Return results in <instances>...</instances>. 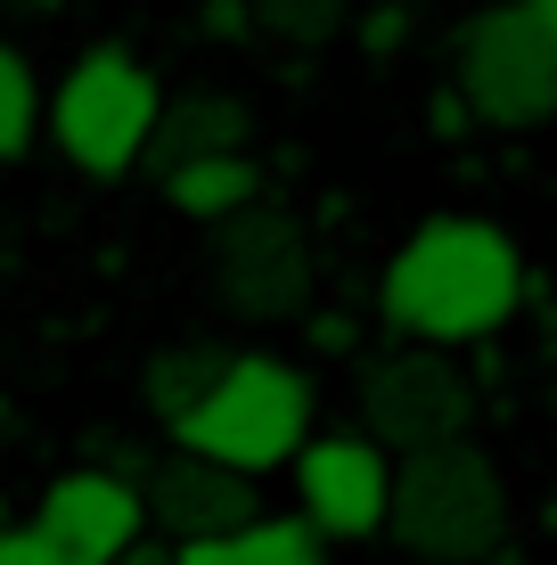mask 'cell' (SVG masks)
<instances>
[{
	"instance_id": "obj_23",
	"label": "cell",
	"mask_w": 557,
	"mask_h": 565,
	"mask_svg": "<svg viewBox=\"0 0 557 565\" xmlns=\"http://www.w3.org/2000/svg\"><path fill=\"white\" fill-rule=\"evenodd\" d=\"M312 344H329V353H344V344H353V320H336V311H329V320H312Z\"/></svg>"
},
{
	"instance_id": "obj_17",
	"label": "cell",
	"mask_w": 557,
	"mask_h": 565,
	"mask_svg": "<svg viewBox=\"0 0 557 565\" xmlns=\"http://www.w3.org/2000/svg\"><path fill=\"white\" fill-rule=\"evenodd\" d=\"M0 565H83V557H74L50 524H17V533H0Z\"/></svg>"
},
{
	"instance_id": "obj_2",
	"label": "cell",
	"mask_w": 557,
	"mask_h": 565,
	"mask_svg": "<svg viewBox=\"0 0 557 565\" xmlns=\"http://www.w3.org/2000/svg\"><path fill=\"white\" fill-rule=\"evenodd\" d=\"M386 541L418 565H475L508 541V483L501 467L459 443H427L401 451L394 467V509H386Z\"/></svg>"
},
{
	"instance_id": "obj_6",
	"label": "cell",
	"mask_w": 557,
	"mask_h": 565,
	"mask_svg": "<svg viewBox=\"0 0 557 565\" xmlns=\"http://www.w3.org/2000/svg\"><path fill=\"white\" fill-rule=\"evenodd\" d=\"M205 279L214 296L255 328H279V320H303L312 311V238L287 205H238L229 222H214L205 238Z\"/></svg>"
},
{
	"instance_id": "obj_4",
	"label": "cell",
	"mask_w": 557,
	"mask_h": 565,
	"mask_svg": "<svg viewBox=\"0 0 557 565\" xmlns=\"http://www.w3.org/2000/svg\"><path fill=\"white\" fill-rule=\"evenodd\" d=\"M451 83L468 90L475 124L492 131H533L557 115V33L542 25L533 0H501V9H475L459 25V57Z\"/></svg>"
},
{
	"instance_id": "obj_16",
	"label": "cell",
	"mask_w": 557,
	"mask_h": 565,
	"mask_svg": "<svg viewBox=\"0 0 557 565\" xmlns=\"http://www.w3.org/2000/svg\"><path fill=\"white\" fill-rule=\"evenodd\" d=\"M263 33L287 50H329L344 25H353V0H255Z\"/></svg>"
},
{
	"instance_id": "obj_22",
	"label": "cell",
	"mask_w": 557,
	"mask_h": 565,
	"mask_svg": "<svg viewBox=\"0 0 557 565\" xmlns=\"http://www.w3.org/2000/svg\"><path fill=\"white\" fill-rule=\"evenodd\" d=\"M361 42H369V50H394V42H401V9H369V17H361Z\"/></svg>"
},
{
	"instance_id": "obj_18",
	"label": "cell",
	"mask_w": 557,
	"mask_h": 565,
	"mask_svg": "<svg viewBox=\"0 0 557 565\" xmlns=\"http://www.w3.org/2000/svg\"><path fill=\"white\" fill-rule=\"evenodd\" d=\"M263 17H255V0H197V33L205 42H246Z\"/></svg>"
},
{
	"instance_id": "obj_7",
	"label": "cell",
	"mask_w": 557,
	"mask_h": 565,
	"mask_svg": "<svg viewBox=\"0 0 557 565\" xmlns=\"http://www.w3.org/2000/svg\"><path fill=\"white\" fill-rule=\"evenodd\" d=\"M353 411L386 451H427V443H459L475 418V385L459 377L451 344H418L410 353H377L361 361V385H353Z\"/></svg>"
},
{
	"instance_id": "obj_8",
	"label": "cell",
	"mask_w": 557,
	"mask_h": 565,
	"mask_svg": "<svg viewBox=\"0 0 557 565\" xmlns=\"http://www.w3.org/2000/svg\"><path fill=\"white\" fill-rule=\"evenodd\" d=\"M296 500H303V516H312L329 541L386 533V509H394L386 443H377L369 426H361V435H312L296 451Z\"/></svg>"
},
{
	"instance_id": "obj_12",
	"label": "cell",
	"mask_w": 557,
	"mask_h": 565,
	"mask_svg": "<svg viewBox=\"0 0 557 565\" xmlns=\"http://www.w3.org/2000/svg\"><path fill=\"white\" fill-rule=\"evenodd\" d=\"M229 361H238V353H229V344H205V337L157 344V353L140 361V402H148V418L181 435V426L214 402V385L229 377Z\"/></svg>"
},
{
	"instance_id": "obj_15",
	"label": "cell",
	"mask_w": 557,
	"mask_h": 565,
	"mask_svg": "<svg viewBox=\"0 0 557 565\" xmlns=\"http://www.w3.org/2000/svg\"><path fill=\"white\" fill-rule=\"evenodd\" d=\"M238 565H329V533L312 516H255L238 533Z\"/></svg>"
},
{
	"instance_id": "obj_21",
	"label": "cell",
	"mask_w": 557,
	"mask_h": 565,
	"mask_svg": "<svg viewBox=\"0 0 557 565\" xmlns=\"http://www.w3.org/2000/svg\"><path fill=\"white\" fill-rule=\"evenodd\" d=\"M115 565H181V541H172V533H164V541H148V533H140Z\"/></svg>"
},
{
	"instance_id": "obj_3",
	"label": "cell",
	"mask_w": 557,
	"mask_h": 565,
	"mask_svg": "<svg viewBox=\"0 0 557 565\" xmlns=\"http://www.w3.org/2000/svg\"><path fill=\"white\" fill-rule=\"evenodd\" d=\"M157 115H164V83L140 66L131 50H83L66 74H57V99H50V131L57 156L90 181H124L131 164H148V140H157Z\"/></svg>"
},
{
	"instance_id": "obj_19",
	"label": "cell",
	"mask_w": 557,
	"mask_h": 565,
	"mask_svg": "<svg viewBox=\"0 0 557 565\" xmlns=\"http://www.w3.org/2000/svg\"><path fill=\"white\" fill-rule=\"evenodd\" d=\"M427 124H435V131H443V140H459V131H468V124H475V107H468V90H459V83H451V90H435V107H427Z\"/></svg>"
},
{
	"instance_id": "obj_5",
	"label": "cell",
	"mask_w": 557,
	"mask_h": 565,
	"mask_svg": "<svg viewBox=\"0 0 557 565\" xmlns=\"http://www.w3.org/2000/svg\"><path fill=\"white\" fill-rule=\"evenodd\" d=\"M181 443L246 467V476L296 467V451L312 443V377L287 369V361H271V353H238L229 377L214 385V402L181 426Z\"/></svg>"
},
{
	"instance_id": "obj_10",
	"label": "cell",
	"mask_w": 557,
	"mask_h": 565,
	"mask_svg": "<svg viewBox=\"0 0 557 565\" xmlns=\"http://www.w3.org/2000/svg\"><path fill=\"white\" fill-rule=\"evenodd\" d=\"M42 524L83 565H115L148 524V492L124 476V467H74V476H57L42 492Z\"/></svg>"
},
{
	"instance_id": "obj_20",
	"label": "cell",
	"mask_w": 557,
	"mask_h": 565,
	"mask_svg": "<svg viewBox=\"0 0 557 565\" xmlns=\"http://www.w3.org/2000/svg\"><path fill=\"white\" fill-rule=\"evenodd\" d=\"M181 565H238V533H197V541H181Z\"/></svg>"
},
{
	"instance_id": "obj_14",
	"label": "cell",
	"mask_w": 557,
	"mask_h": 565,
	"mask_svg": "<svg viewBox=\"0 0 557 565\" xmlns=\"http://www.w3.org/2000/svg\"><path fill=\"white\" fill-rule=\"evenodd\" d=\"M42 74H33V57L17 42H0V164H17V156L33 148V131H42Z\"/></svg>"
},
{
	"instance_id": "obj_24",
	"label": "cell",
	"mask_w": 557,
	"mask_h": 565,
	"mask_svg": "<svg viewBox=\"0 0 557 565\" xmlns=\"http://www.w3.org/2000/svg\"><path fill=\"white\" fill-rule=\"evenodd\" d=\"M533 9H542V25H549V33H557V0H533Z\"/></svg>"
},
{
	"instance_id": "obj_25",
	"label": "cell",
	"mask_w": 557,
	"mask_h": 565,
	"mask_svg": "<svg viewBox=\"0 0 557 565\" xmlns=\"http://www.w3.org/2000/svg\"><path fill=\"white\" fill-rule=\"evenodd\" d=\"M25 9H66V0H25Z\"/></svg>"
},
{
	"instance_id": "obj_11",
	"label": "cell",
	"mask_w": 557,
	"mask_h": 565,
	"mask_svg": "<svg viewBox=\"0 0 557 565\" xmlns=\"http://www.w3.org/2000/svg\"><path fill=\"white\" fill-rule=\"evenodd\" d=\"M255 140V107L238 99V90H181V99H164L157 115V140H148V172H164L172 164H197V156H229V148H246Z\"/></svg>"
},
{
	"instance_id": "obj_9",
	"label": "cell",
	"mask_w": 557,
	"mask_h": 565,
	"mask_svg": "<svg viewBox=\"0 0 557 565\" xmlns=\"http://www.w3.org/2000/svg\"><path fill=\"white\" fill-rule=\"evenodd\" d=\"M148 516L164 524L172 541H197V533H246L263 509H255V476L246 467H229V459H214V451H172V459H157L148 467Z\"/></svg>"
},
{
	"instance_id": "obj_1",
	"label": "cell",
	"mask_w": 557,
	"mask_h": 565,
	"mask_svg": "<svg viewBox=\"0 0 557 565\" xmlns=\"http://www.w3.org/2000/svg\"><path fill=\"white\" fill-rule=\"evenodd\" d=\"M516 296H525V263L516 238L484 213H435L386 263V320L418 344H484L492 328H508Z\"/></svg>"
},
{
	"instance_id": "obj_13",
	"label": "cell",
	"mask_w": 557,
	"mask_h": 565,
	"mask_svg": "<svg viewBox=\"0 0 557 565\" xmlns=\"http://www.w3.org/2000/svg\"><path fill=\"white\" fill-rule=\"evenodd\" d=\"M263 198V172H255V156L246 148H229V156H197V164H172L164 172V205L181 213V222H229L238 205H255Z\"/></svg>"
}]
</instances>
